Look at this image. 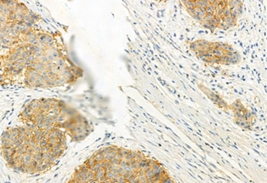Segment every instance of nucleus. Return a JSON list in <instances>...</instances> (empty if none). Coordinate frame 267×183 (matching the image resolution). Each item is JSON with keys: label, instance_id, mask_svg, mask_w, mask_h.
<instances>
[{"label": "nucleus", "instance_id": "nucleus-1", "mask_svg": "<svg viewBox=\"0 0 267 183\" xmlns=\"http://www.w3.org/2000/svg\"><path fill=\"white\" fill-rule=\"evenodd\" d=\"M76 77L60 36L18 0H0V85L56 87Z\"/></svg>", "mask_w": 267, "mask_h": 183}, {"label": "nucleus", "instance_id": "nucleus-2", "mask_svg": "<svg viewBox=\"0 0 267 183\" xmlns=\"http://www.w3.org/2000/svg\"><path fill=\"white\" fill-rule=\"evenodd\" d=\"M67 133L59 127L23 124L6 130L1 136V152L16 172L35 174L54 167L67 147Z\"/></svg>", "mask_w": 267, "mask_h": 183}, {"label": "nucleus", "instance_id": "nucleus-3", "mask_svg": "<svg viewBox=\"0 0 267 183\" xmlns=\"http://www.w3.org/2000/svg\"><path fill=\"white\" fill-rule=\"evenodd\" d=\"M161 164L141 152L105 147L95 152L80 165L68 182L163 183L173 182Z\"/></svg>", "mask_w": 267, "mask_h": 183}, {"label": "nucleus", "instance_id": "nucleus-4", "mask_svg": "<svg viewBox=\"0 0 267 183\" xmlns=\"http://www.w3.org/2000/svg\"><path fill=\"white\" fill-rule=\"evenodd\" d=\"M19 119L22 124L48 126L59 127L66 130L68 134L75 138H83L77 131V125H84L83 118H77V116L70 113L63 102L54 99H40L30 102L22 111Z\"/></svg>", "mask_w": 267, "mask_h": 183}, {"label": "nucleus", "instance_id": "nucleus-5", "mask_svg": "<svg viewBox=\"0 0 267 183\" xmlns=\"http://www.w3.org/2000/svg\"><path fill=\"white\" fill-rule=\"evenodd\" d=\"M189 14L210 30L236 26L242 13L240 0H182Z\"/></svg>", "mask_w": 267, "mask_h": 183}, {"label": "nucleus", "instance_id": "nucleus-6", "mask_svg": "<svg viewBox=\"0 0 267 183\" xmlns=\"http://www.w3.org/2000/svg\"><path fill=\"white\" fill-rule=\"evenodd\" d=\"M197 58L208 63L233 65L239 62V53L229 45L220 42L196 40L191 45Z\"/></svg>", "mask_w": 267, "mask_h": 183}, {"label": "nucleus", "instance_id": "nucleus-7", "mask_svg": "<svg viewBox=\"0 0 267 183\" xmlns=\"http://www.w3.org/2000/svg\"><path fill=\"white\" fill-rule=\"evenodd\" d=\"M233 113L235 123L244 129H251L253 124V116L252 113L239 100H236L228 106Z\"/></svg>", "mask_w": 267, "mask_h": 183}]
</instances>
